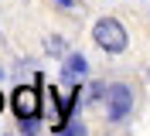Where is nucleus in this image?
<instances>
[{"label": "nucleus", "instance_id": "obj_1", "mask_svg": "<svg viewBox=\"0 0 150 136\" xmlns=\"http://www.w3.org/2000/svg\"><path fill=\"white\" fill-rule=\"evenodd\" d=\"M92 37H96V44L103 48V51H109V54L126 51V44H130V37H126V27H123L116 17H103V20H96Z\"/></svg>", "mask_w": 150, "mask_h": 136}, {"label": "nucleus", "instance_id": "obj_2", "mask_svg": "<svg viewBox=\"0 0 150 136\" xmlns=\"http://www.w3.org/2000/svg\"><path fill=\"white\" fill-rule=\"evenodd\" d=\"M106 106H109V119H112V123H120V119L130 112V106H133V92H130V85H123V82L106 85Z\"/></svg>", "mask_w": 150, "mask_h": 136}, {"label": "nucleus", "instance_id": "obj_3", "mask_svg": "<svg viewBox=\"0 0 150 136\" xmlns=\"http://www.w3.org/2000/svg\"><path fill=\"white\" fill-rule=\"evenodd\" d=\"M17 119H31V116H41V99H38V89L34 85H21L14 89V99H10Z\"/></svg>", "mask_w": 150, "mask_h": 136}, {"label": "nucleus", "instance_id": "obj_4", "mask_svg": "<svg viewBox=\"0 0 150 136\" xmlns=\"http://www.w3.org/2000/svg\"><path fill=\"white\" fill-rule=\"evenodd\" d=\"M85 68H89V65H85L82 54H68V61H65V68H62V75H65L68 82H75V78H82V75H85Z\"/></svg>", "mask_w": 150, "mask_h": 136}, {"label": "nucleus", "instance_id": "obj_5", "mask_svg": "<svg viewBox=\"0 0 150 136\" xmlns=\"http://www.w3.org/2000/svg\"><path fill=\"white\" fill-rule=\"evenodd\" d=\"M21 133H24V136H34V133H38V116L21 119Z\"/></svg>", "mask_w": 150, "mask_h": 136}, {"label": "nucleus", "instance_id": "obj_6", "mask_svg": "<svg viewBox=\"0 0 150 136\" xmlns=\"http://www.w3.org/2000/svg\"><path fill=\"white\" fill-rule=\"evenodd\" d=\"M48 54H65V41L62 37H48Z\"/></svg>", "mask_w": 150, "mask_h": 136}, {"label": "nucleus", "instance_id": "obj_7", "mask_svg": "<svg viewBox=\"0 0 150 136\" xmlns=\"http://www.w3.org/2000/svg\"><path fill=\"white\" fill-rule=\"evenodd\" d=\"M55 136H82V129H79V126H72V123H68V126H65V129H58Z\"/></svg>", "mask_w": 150, "mask_h": 136}, {"label": "nucleus", "instance_id": "obj_8", "mask_svg": "<svg viewBox=\"0 0 150 136\" xmlns=\"http://www.w3.org/2000/svg\"><path fill=\"white\" fill-rule=\"evenodd\" d=\"M58 4H62V7H75V0H58Z\"/></svg>", "mask_w": 150, "mask_h": 136}, {"label": "nucleus", "instance_id": "obj_9", "mask_svg": "<svg viewBox=\"0 0 150 136\" xmlns=\"http://www.w3.org/2000/svg\"><path fill=\"white\" fill-rule=\"evenodd\" d=\"M0 109H4V95H0Z\"/></svg>", "mask_w": 150, "mask_h": 136}]
</instances>
